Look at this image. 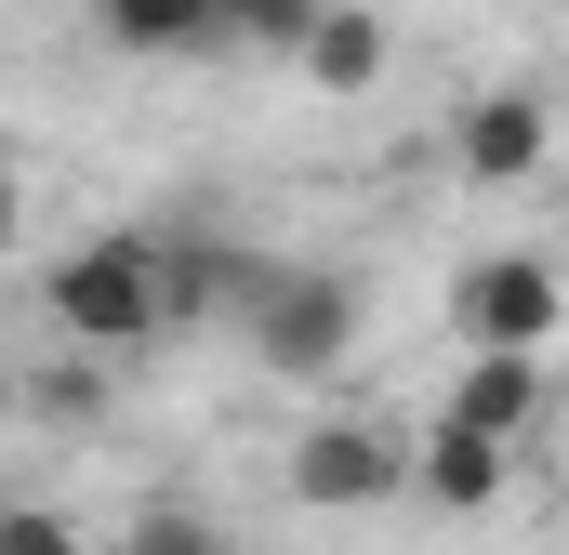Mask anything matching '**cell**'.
<instances>
[{
	"label": "cell",
	"mask_w": 569,
	"mask_h": 555,
	"mask_svg": "<svg viewBox=\"0 0 569 555\" xmlns=\"http://www.w3.org/2000/svg\"><path fill=\"white\" fill-rule=\"evenodd\" d=\"M40 317L80 344V357H146L172 331V252L146 225H93L40 265Z\"/></svg>",
	"instance_id": "obj_1"
},
{
	"label": "cell",
	"mask_w": 569,
	"mask_h": 555,
	"mask_svg": "<svg viewBox=\"0 0 569 555\" xmlns=\"http://www.w3.org/2000/svg\"><path fill=\"white\" fill-rule=\"evenodd\" d=\"M358 331H371V291L345 265H266L252 317H239V344H252L279 384H331V371L358 357Z\"/></svg>",
	"instance_id": "obj_2"
},
{
	"label": "cell",
	"mask_w": 569,
	"mask_h": 555,
	"mask_svg": "<svg viewBox=\"0 0 569 555\" xmlns=\"http://www.w3.org/2000/svg\"><path fill=\"white\" fill-rule=\"evenodd\" d=\"M291 503L305 516H385V503H411V436H385V423H305L291 436Z\"/></svg>",
	"instance_id": "obj_3"
},
{
	"label": "cell",
	"mask_w": 569,
	"mask_h": 555,
	"mask_svg": "<svg viewBox=\"0 0 569 555\" xmlns=\"http://www.w3.org/2000/svg\"><path fill=\"white\" fill-rule=\"evenodd\" d=\"M450 317H463V344H517V357H557L569 331V278L543 252H477L463 291H450Z\"/></svg>",
	"instance_id": "obj_4"
},
{
	"label": "cell",
	"mask_w": 569,
	"mask_h": 555,
	"mask_svg": "<svg viewBox=\"0 0 569 555\" xmlns=\"http://www.w3.org/2000/svg\"><path fill=\"white\" fill-rule=\"evenodd\" d=\"M543 159H557V107H543L530 80H490V93L450 120V172H463V185H490V199H517Z\"/></svg>",
	"instance_id": "obj_5"
},
{
	"label": "cell",
	"mask_w": 569,
	"mask_h": 555,
	"mask_svg": "<svg viewBox=\"0 0 569 555\" xmlns=\"http://www.w3.org/2000/svg\"><path fill=\"white\" fill-rule=\"evenodd\" d=\"M517 490V436H490V423L437 411L425 436H411V503H437V516H490Z\"/></svg>",
	"instance_id": "obj_6"
},
{
	"label": "cell",
	"mask_w": 569,
	"mask_h": 555,
	"mask_svg": "<svg viewBox=\"0 0 569 555\" xmlns=\"http://www.w3.org/2000/svg\"><path fill=\"white\" fill-rule=\"evenodd\" d=\"M437 411H463V423H490V436H543V411H557V357H517V344H477L463 371H450V397Z\"/></svg>",
	"instance_id": "obj_7"
},
{
	"label": "cell",
	"mask_w": 569,
	"mask_h": 555,
	"mask_svg": "<svg viewBox=\"0 0 569 555\" xmlns=\"http://www.w3.org/2000/svg\"><path fill=\"white\" fill-rule=\"evenodd\" d=\"M93 40L133 67H199L226 53V0H93Z\"/></svg>",
	"instance_id": "obj_8"
},
{
	"label": "cell",
	"mask_w": 569,
	"mask_h": 555,
	"mask_svg": "<svg viewBox=\"0 0 569 555\" xmlns=\"http://www.w3.org/2000/svg\"><path fill=\"white\" fill-rule=\"evenodd\" d=\"M291 67H305L318 93H371V80L398 67V27H385L371 0H318V27L291 40Z\"/></svg>",
	"instance_id": "obj_9"
},
{
	"label": "cell",
	"mask_w": 569,
	"mask_h": 555,
	"mask_svg": "<svg viewBox=\"0 0 569 555\" xmlns=\"http://www.w3.org/2000/svg\"><path fill=\"white\" fill-rule=\"evenodd\" d=\"M107 371H120V357H80V344H67L53 371H27V411L40 423H107Z\"/></svg>",
	"instance_id": "obj_10"
},
{
	"label": "cell",
	"mask_w": 569,
	"mask_h": 555,
	"mask_svg": "<svg viewBox=\"0 0 569 555\" xmlns=\"http://www.w3.org/2000/svg\"><path fill=\"white\" fill-rule=\"evenodd\" d=\"M120 555H239V543H226L199 503H146L133 529H120Z\"/></svg>",
	"instance_id": "obj_11"
},
{
	"label": "cell",
	"mask_w": 569,
	"mask_h": 555,
	"mask_svg": "<svg viewBox=\"0 0 569 555\" xmlns=\"http://www.w3.org/2000/svg\"><path fill=\"white\" fill-rule=\"evenodd\" d=\"M0 555H93V529H80L67 503H27V490H13V503H0Z\"/></svg>",
	"instance_id": "obj_12"
},
{
	"label": "cell",
	"mask_w": 569,
	"mask_h": 555,
	"mask_svg": "<svg viewBox=\"0 0 569 555\" xmlns=\"http://www.w3.org/2000/svg\"><path fill=\"white\" fill-rule=\"evenodd\" d=\"M318 27V0H226V53H291Z\"/></svg>",
	"instance_id": "obj_13"
},
{
	"label": "cell",
	"mask_w": 569,
	"mask_h": 555,
	"mask_svg": "<svg viewBox=\"0 0 569 555\" xmlns=\"http://www.w3.org/2000/svg\"><path fill=\"white\" fill-rule=\"evenodd\" d=\"M13 239H27V185H13V159H0V265H13Z\"/></svg>",
	"instance_id": "obj_14"
}]
</instances>
